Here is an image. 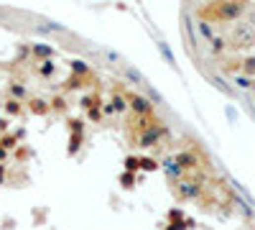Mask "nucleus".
<instances>
[]
</instances>
